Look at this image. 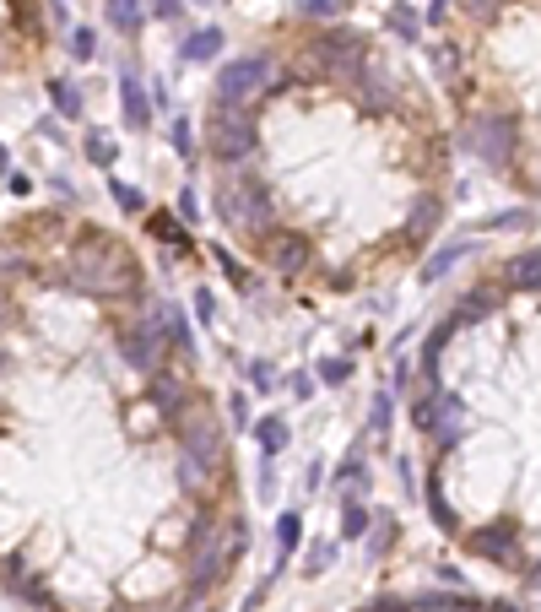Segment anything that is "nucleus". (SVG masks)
Masks as SVG:
<instances>
[{
    "mask_svg": "<svg viewBox=\"0 0 541 612\" xmlns=\"http://www.w3.org/2000/svg\"><path fill=\"white\" fill-rule=\"evenodd\" d=\"M65 282L87 298H141V260H135L119 239L82 228L71 244V260H65Z\"/></svg>",
    "mask_w": 541,
    "mask_h": 612,
    "instance_id": "nucleus-1",
    "label": "nucleus"
},
{
    "mask_svg": "<svg viewBox=\"0 0 541 612\" xmlns=\"http://www.w3.org/2000/svg\"><path fill=\"white\" fill-rule=\"evenodd\" d=\"M212 207H217V223L233 228L249 249L277 228V200H270V184L260 174H228V179H217Z\"/></svg>",
    "mask_w": 541,
    "mask_h": 612,
    "instance_id": "nucleus-2",
    "label": "nucleus"
},
{
    "mask_svg": "<svg viewBox=\"0 0 541 612\" xmlns=\"http://www.w3.org/2000/svg\"><path fill=\"white\" fill-rule=\"evenodd\" d=\"M206 147H212L217 163H244V158H254V147H260V119H254L249 109L212 103V114H206Z\"/></svg>",
    "mask_w": 541,
    "mask_h": 612,
    "instance_id": "nucleus-3",
    "label": "nucleus"
},
{
    "mask_svg": "<svg viewBox=\"0 0 541 612\" xmlns=\"http://www.w3.org/2000/svg\"><path fill=\"white\" fill-rule=\"evenodd\" d=\"M270 87H277V60L270 54H244L217 71V103H228V109H249V98H260Z\"/></svg>",
    "mask_w": 541,
    "mask_h": 612,
    "instance_id": "nucleus-4",
    "label": "nucleus"
},
{
    "mask_svg": "<svg viewBox=\"0 0 541 612\" xmlns=\"http://www.w3.org/2000/svg\"><path fill=\"white\" fill-rule=\"evenodd\" d=\"M254 255H260V265L277 271V277H303V271L314 265V244L303 233H293V228H270L254 244Z\"/></svg>",
    "mask_w": 541,
    "mask_h": 612,
    "instance_id": "nucleus-5",
    "label": "nucleus"
},
{
    "mask_svg": "<svg viewBox=\"0 0 541 612\" xmlns=\"http://www.w3.org/2000/svg\"><path fill=\"white\" fill-rule=\"evenodd\" d=\"M471 147H477V158H488L493 168H509L514 147H520V119L514 114H482L477 125H471Z\"/></svg>",
    "mask_w": 541,
    "mask_h": 612,
    "instance_id": "nucleus-6",
    "label": "nucleus"
},
{
    "mask_svg": "<svg viewBox=\"0 0 541 612\" xmlns=\"http://www.w3.org/2000/svg\"><path fill=\"white\" fill-rule=\"evenodd\" d=\"M119 103H125V119L141 130L147 119H152V109H147V93H141V82H135L130 71H125V82H119Z\"/></svg>",
    "mask_w": 541,
    "mask_h": 612,
    "instance_id": "nucleus-7",
    "label": "nucleus"
},
{
    "mask_svg": "<svg viewBox=\"0 0 541 612\" xmlns=\"http://www.w3.org/2000/svg\"><path fill=\"white\" fill-rule=\"evenodd\" d=\"M254 445H260L265 455H277V450L287 445V418H277V412H265V418L254 423Z\"/></svg>",
    "mask_w": 541,
    "mask_h": 612,
    "instance_id": "nucleus-8",
    "label": "nucleus"
},
{
    "mask_svg": "<svg viewBox=\"0 0 541 612\" xmlns=\"http://www.w3.org/2000/svg\"><path fill=\"white\" fill-rule=\"evenodd\" d=\"M109 22H114L119 33H141V22H147L141 0H109Z\"/></svg>",
    "mask_w": 541,
    "mask_h": 612,
    "instance_id": "nucleus-9",
    "label": "nucleus"
},
{
    "mask_svg": "<svg viewBox=\"0 0 541 612\" xmlns=\"http://www.w3.org/2000/svg\"><path fill=\"white\" fill-rule=\"evenodd\" d=\"M217 49H222V33L217 28H200V33H190L184 60H217Z\"/></svg>",
    "mask_w": 541,
    "mask_h": 612,
    "instance_id": "nucleus-10",
    "label": "nucleus"
},
{
    "mask_svg": "<svg viewBox=\"0 0 541 612\" xmlns=\"http://www.w3.org/2000/svg\"><path fill=\"white\" fill-rule=\"evenodd\" d=\"M509 282H514V288H520L525 298L536 293V255H530V249H525L520 260H509Z\"/></svg>",
    "mask_w": 541,
    "mask_h": 612,
    "instance_id": "nucleus-11",
    "label": "nucleus"
},
{
    "mask_svg": "<svg viewBox=\"0 0 541 612\" xmlns=\"http://www.w3.org/2000/svg\"><path fill=\"white\" fill-rule=\"evenodd\" d=\"M428 60H433V71H439L444 82H455V71H460V49H455V44H433Z\"/></svg>",
    "mask_w": 541,
    "mask_h": 612,
    "instance_id": "nucleus-12",
    "label": "nucleus"
},
{
    "mask_svg": "<svg viewBox=\"0 0 541 612\" xmlns=\"http://www.w3.org/2000/svg\"><path fill=\"white\" fill-rule=\"evenodd\" d=\"M114 152H119V147H114V135H109V130H87V158H93L98 168H109Z\"/></svg>",
    "mask_w": 541,
    "mask_h": 612,
    "instance_id": "nucleus-13",
    "label": "nucleus"
},
{
    "mask_svg": "<svg viewBox=\"0 0 541 612\" xmlns=\"http://www.w3.org/2000/svg\"><path fill=\"white\" fill-rule=\"evenodd\" d=\"M465 249H471V244H449V249H439V255H433V260L423 265V282H433V277H444V271H449V265H455V260H460Z\"/></svg>",
    "mask_w": 541,
    "mask_h": 612,
    "instance_id": "nucleus-14",
    "label": "nucleus"
},
{
    "mask_svg": "<svg viewBox=\"0 0 541 612\" xmlns=\"http://www.w3.org/2000/svg\"><path fill=\"white\" fill-rule=\"evenodd\" d=\"M298 526H303V520H298V515H293V510H287V515H282V520H277V548H282V559H287V553H293V548H298Z\"/></svg>",
    "mask_w": 541,
    "mask_h": 612,
    "instance_id": "nucleus-15",
    "label": "nucleus"
},
{
    "mask_svg": "<svg viewBox=\"0 0 541 612\" xmlns=\"http://www.w3.org/2000/svg\"><path fill=\"white\" fill-rule=\"evenodd\" d=\"M49 93H54V109H60L65 119H77V114H82V103H77V87H71V82H54Z\"/></svg>",
    "mask_w": 541,
    "mask_h": 612,
    "instance_id": "nucleus-16",
    "label": "nucleus"
},
{
    "mask_svg": "<svg viewBox=\"0 0 541 612\" xmlns=\"http://www.w3.org/2000/svg\"><path fill=\"white\" fill-rule=\"evenodd\" d=\"M342 531H347V536H363V531H368V510H363L358 499L342 504Z\"/></svg>",
    "mask_w": 541,
    "mask_h": 612,
    "instance_id": "nucleus-17",
    "label": "nucleus"
},
{
    "mask_svg": "<svg viewBox=\"0 0 541 612\" xmlns=\"http://www.w3.org/2000/svg\"><path fill=\"white\" fill-rule=\"evenodd\" d=\"M342 483H347L352 494H363V488H368V471H363V455H347V461H342Z\"/></svg>",
    "mask_w": 541,
    "mask_h": 612,
    "instance_id": "nucleus-18",
    "label": "nucleus"
},
{
    "mask_svg": "<svg viewBox=\"0 0 541 612\" xmlns=\"http://www.w3.org/2000/svg\"><path fill=\"white\" fill-rule=\"evenodd\" d=\"M71 54H77V60H93V54H98V33H93V28H77V33H71Z\"/></svg>",
    "mask_w": 541,
    "mask_h": 612,
    "instance_id": "nucleus-19",
    "label": "nucleus"
},
{
    "mask_svg": "<svg viewBox=\"0 0 541 612\" xmlns=\"http://www.w3.org/2000/svg\"><path fill=\"white\" fill-rule=\"evenodd\" d=\"M347 374H352L347 358H325V363H319V379H325V385H347Z\"/></svg>",
    "mask_w": 541,
    "mask_h": 612,
    "instance_id": "nucleus-20",
    "label": "nucleus"
},
{
    "mask_svg": "<svg viewBox=\"0 0 541 612\" xmlns=\"http://www.w3.org/2000/svg\"><path fill=\"white\" fill-rule=\"evenodd\" d=\"M109 190H114V200H119L125 212H147V200H141V190H130V184H119V179H114Z\"/></svg>",
    "mask_w": 541,
    "mask_h": 612,
    "instance_id": "nucleus-21",
    "label": "nucleus"
},
{
    "mask_svg": "<svg viewBox=\"0 0 541 612\" xmlns=\"http://www.w3.org/2000/svg\"><path fill=\"white\" fill-rule=\"evenodd\" d=\"M390 28H395L400 38H417V17H412V12H400V6L390 12Z\"/></svg>",
    "mask_w": 541,
    "mask_h": 612,
    "instance_id": "nucleus-22",
    "label": "nucleus"
},
{
    "mask_svg": "<svg viewBox=\"0 0 541 612\" xmlns=\"http://www.w3.org/2000/svg\"><path fill=\"white\" fill-rule=\"evenodd\" d=\"M330 564V542H319V548H309V564H303V575H319Z\"/></svg>",
    "mask_w": 541,
    "mask_h": 612,
    "instance_id": "nucleus-23",
    "label": "nucleus"
},
{
    "mask_svg": "<svg viewBox=\"0 0 541 612\" xmlns=\"http://www.w3.org/2000/svg\"><path fill=\"white\" fill-rule=\"evenodd\" d=\"M249 379H254L260 390H270V385H277V369H270V363H249Z\"/></svg>",
    "mask_w": 541,
    "mask_h": 612,
    "instance_id": "nucleus-24",
    "label": "nucleus"
},
{
    "mask_svg": "<svg viewBox=\"0 0 541 612\" xmlns=\"http://www.w3.org/2000/svg\"><path fill=\"white\" fill-rule=\"evenodd\" d=\"M303 17H335V0H303Z\"/></svg>",
    "mask_w": 541,
    "mask_h": 612,
    "instance_id": "nucleus-25",
    "label": "nucleus"
},
{
    "mask_svg": "<svg viewBox=\"0 0 541 612\" xmlns=\"http://www.w3.org/2000/svg\"><path fill=\"white\" fill-rule=\"evenodd\" d=\"M174 147L190 158V119H174Z\"/></svg>",
    "mask_w": 541,
    "mask_h": 612,
    "instance_id": "nucleus-26",
    "label": "nucleus"
},
{
    "mask_svg": "<svg viewBox=\"0 0 541 612\" xmlns=\"http://www.w3.org/2000/svg\"><path fill=\"white\" fill-rule=\"evenodd\" d=\"M179 12H184V6H179V0H152V17H168V22H174Z\"/></svg>",
    "mask_w": 541,
    "mask_h": 612,
    "instance_id": "nucleus-27",
    "label": "nucleus"
},
{
    "mask_svg": "<svg viewBox=\"0 0 541 612\" xmlns=\"http://www.w3.org/2000/svg\"><path fill=\"white\" fill-rule=\"evenodd\" d=\"M287 385H293V396H303V401H309V396H314V379H309V374H293V379H287Z\"/></svg>",
    "mask_w": 541,
    "mask_h": 612,
    "instance_id": "nucleus-28",
    "label": "nucleus"
},
{
    "mask_svg": "<svg viewBox=\"0 0 541 612\" xmlns=\"http://www.w3.org/2000/svg\"><path fill=\"white\" fill-rule=\"evenodd\" d=\"M384 423H390V401L379 396V401H374V428H384Z\"/></svg>",
    "mask_w": 541,
    "mask_h": 612,
    "instance_id": "nucleus-29",
    "label": "nucleus"
},
{
    "mask_svg": "<svg viewBox=\"0 0 541 612\" xmlns=\"http://www.w3.org/2000/svg\"><path fill=\"white\" fill-rule=\"evenodd\" d=\"M200 6H212V0H200Z\"/></svg>",
    "mask_w": 541,
    "mask_h": 612,
    "instance_id": "nucleus-30",
    "label": "nucleus"
}]
</instances>
